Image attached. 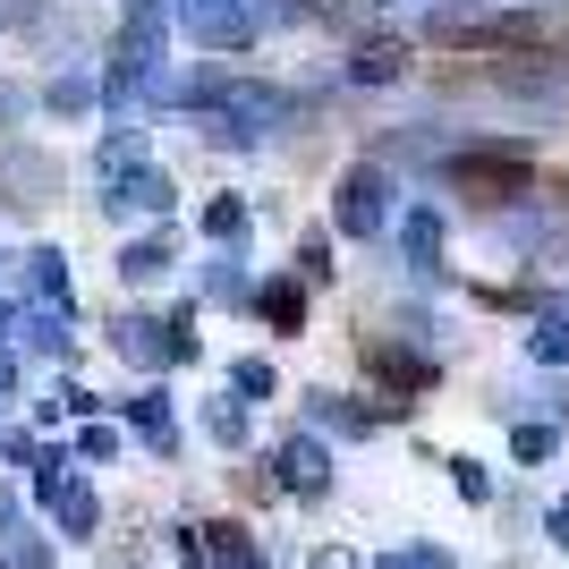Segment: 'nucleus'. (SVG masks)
<instances>
[{
    "mask_svg": "<svg viewBox=\"0 0 569 569\" xmlns=\"http://www.w3.org/2000/svg\"><path fill=\"white\" fill-rule=\"evenodd\" d=\"M442 188H451L459 204H476L485 221L519 213L527 196H536V153H527V144H501V137H476L442 162Z\"/></svg>",
    "mask_w": 569,
    "mask_h": 569,
    "instance_id": "nucleus-1",
    "label": "nucleus"
},
{
    "mask_svg": "<svg viewBox=\"0 0 569 569\" xmlns=\"http://www.w3.org/2000/svg\"><path fill=\"white\" fill-rule=\"evenodd\" d=\"M298 111L307 102L289 94V86L230 77V94H221V111H204V128H213V144H263V137H281V128H298Z\"/></svg>",
    "mask_w": 569,
    "mask_h": 569,
    "instance_id": "nucleus-2",
    "label": "nucleus"
},
{
    "mask_svg": "<svg viewBox=\"0 0 569 569\" xmlns=\"http://www.w3.org/2000/svg\"><path fill=\"white\" fill-rule=\"evenodd\" d=\"M332 221L349 238H382V230H400V170L391 162H349L340 170V188H332Z\"/></svg>",
    "mask_w": 569,
    "mask_h": 569,
    "instance_id": "nucleus-3",
    "label": "nucleus"
},
{
    "mask_svg": "<svg viewBox=\"0 0 569 569\" xmlns=\"http://www.w3.org/2000/svg\"><path fill=\"white\" fill-rule=\"evenodd\" d=\"M60 188H69L60 153H43V144H0V213H43Z\"/></svg>",
    "mask_w": 569,
    "mask_h": 569,
    "instance_id": "nucleus-4",
    "label": "nucleus"
},
{
    "mask_svg": "<svg viewBox=\"0 0 569 569\" xmlns=\"http://www.w3.org/2000/svg\"><path fill=\"white\" fill-rule=\"evenodd\" d=\"M366 375L391 391V408H417V400L433 391V375H442V366H433V349H408V340L375 332V340H366Z\"/></svg>",
    "mask_w": 569,
    "mask_h": 569,
    "instance_id": "nucleus-5",
    "label": "nucleus"
},
{
    "mask_svg": "<svg viewBox=\"0 0 569 569\" xmlns=\"http://www.w3.org/2000/svg\"><path fill=\"white\" fill-rule=\"evenodd\" d=\"M170 204H179V188H170L162 170L144 162V170H128V179H111L102 188V221H162Z\"/></svg>",
    "mask_w": 569,
    "mask_h": 569,
    "instance_id": "nucleus-6",
    "label": "nucleus"
},
{
    "mask_svg": "<svg viewBox=\"0 0 569 569\" xmlns=\"http://www.w3.org/2000/svg\"><path fill=\"white\" fill-rule=\"evenodd\" d=\"M340 77H349V86H400V77H408V43H400V34H357Z\"/></svg>",
    "mask_w": 569,
    "mask_h": 569,
    "instance_id": "nucleus-7",
    "label": "nucleus"
},
{
    "mask_svg": "<svg viewBox=\"0 0 569 569\" xmlns=\"http://www.w3.org/2000/svg\"><path fill=\"white\" fill-rule=\"evenodd\" d=\"M188 34L213 51H247L256 43V26H247V9L238 0H188Z\"/></svg>",
    "mask_w": 569,
    "mask_h": 569,
    "instance_id": "nucleus-8",
    "label": "nucleus"
},
{
    "mask_svg": "<svg viewBox=\"0 0 569 569\" xmlns=\"http://www.w3.org/2000/svg\"><path fill=\"white\" fill-rule=\"evenodd\" d=\"M400 256L417 281H442V213L433 204H408L400 213Z\"/></svg>",
    "mask_w": 569,
    "mask_h": 569,
    "instance_id": "nucleus-9",
    "label": "nucleus"
},
{
    "mask_svg": "<svg viewBox=\"0 0 569 569\" xmlns=\"http://www.w3.org/2000/svg\"><path fill=\"white\" fill-rule=\"evenodd\" d=\"M272 468H281L289 493H323V485H332V451H323L315 433H289L281 451H272Z\"/></svg>",
    "mask_w": 569,
    "mask_h": 569,
    "instance_id": "nucleus-10",
    "label": "nucleus"
},
{
    "mask_svg": "<svg viewBox=\"0 0 569 569\" xmlns=\"http://www.w3.org/2000/svg\"><path fill=\"white\" fill-rule=\"evenodd\" d=\"M111 349L128 366H170V323L162 315H111Z\"/></svg>",
    "mask_w": 569,
    "mask_h": 569,
    "instance_id": "nucleus-11",
    "label": "nucleus"
},
{
    "mask_svg": "<svg viewBox=\"0 0 569 569\" xmlns=\"http://www.w3.org/2000/svg\"><path fill=\"white\" fill-rule=\"evenodd\" d=\"M493 238L510 247V256H561V221L527 213V204H519V213H493Z\"/></svg>",
    "mask_w": 569,
    "mask_h": 569,
    "instance_id": "nucleus-12",
    "label": "nucleus"
},
{
    "mask_svg": "<svg viewBox=\"0 0 569 569\" xmlns=\"http://www.w3.org/2000/svg\"><path fill=\"white\" fill-rule=\"evenodd\" d=\"M307 417H315V426H332V433H375L382 417H408V408H391V400L357 408V400H340V391H307Z\"/></svg>",
    "mask_w": 569,
    "mask_h": 569,
    "instance_id": "nucleus-13",
    "label": "nucleus"
},
{
    "mask_svg": "<svg viewBox=\"0 0 569 569\" xmlns=\"http://www.w3.org/2000/svg\"><path fill=\"white\" fill-rule=\"evenodd\" d=\"M256 315L272 323V332H307V281H298V272H289V281H263Z\"/></svg>",
    "mask_w": 569,
    "mask_h": 569,
    "instance_id": "nucleus-14",
    "label": "nucleus"
},
{
    "mask_svg": "<svg viewBox=\"0 0 569 569\" xmlns=\"http://www.w3.org/2000/svg\"><path fill=\"white\" fill-rule=\"evenodd\" d=\"M26 289H34V298H43V307H69V256H60V247H26Z\"/></svg>",
    "mask_w": 569,
    "mask_h": 569,
    "instance_id": "nucleus-15",
    "label": "nucleus"
},
{
    "mask_svg": "<svg viewBox=\"0 0 569 569\" xmlns=\"http://www.w3.org/2000/svg\"><path fill=\"white\" fill-rule=\"evenodd\" d=\"M170 263H179V238H128V247H119V272H128V281H162Z\"/></svg>",
    "mask_w": 569,
    "mask_h": 569,
    "instance_id": "nucleus-16",
    "label": "nucleus"
},
{
    "mask_svg": "<svg viewBox=\"0 0 569 569\" xmlns=\"http://www.w3.org/2000/svg\"><path fill=\"white\" fill-rule=\"evenodd\" d=\"M94 170H102V188L128 179V170H144V128H111V137L94 144Z\"/></svg>",
    "mask_w": 569,
    "mask_h": 569,
    "instance_id": "nucleus-17",
    "label": "nucleus"
},
{
    "mask_svg": "<svg viewBox=\"0 0 569 569\" xmlns=\"http://www.w3.org/2000/svg\"><path fill=\"white\" fill-rule=\"evenodd\" d=\"M527 357H536V366H569V315L561 307H545L527 323Z\"/></svg>",
    "mask_w": 569,
    "mask_h": 569,
    "instance_id": "nucleus-18",
    "label": "nucleus"
},
{
    "mask_svg": "<svg viewBox=\"0 0 569 569\" xmlns=\"http://www.w3.org/2000/svg\"><path fill=\"white\" fill-rule=\"evenodd\" d=\"M128 417H137V433L153 442V451H179V426H170V400H162V391H137Z\"/></svg>",
    "mask_w": 569,
    "mask_h": 569,
    "instance_id": "nucleus-19",
    "label": "nucleus"
},
{
    "mask_svg": "<svg viewBox=\"0 0 569 569\" xmlns=\"http://www.w3.org/2000/svg\"><path fill=\"white\" fill-rule=\"evenodd\" d=\"M43 111H60V119L94 111V77H86V69H60V77L43 86Z\"/></svg>",
    "mask_w": 569,
    "mask_h": 569,
    "instance_id": "nucleus-20",
    "label": "nucleus"
},
{
    "mask_svg": "<svg viewBox=\"0 0 569 569\" xmlns=\"http://www.w3.org/2000/svg\"><path fill=\"white\" fill-rule=\"evenodd\" d=\"M18 340H26V349H43V357H60V349H69V307L18 315Z\"/></svg>",
    "mask_w": 569,
    "mask_h": 569,
    "instance_id": "nucleus-21",
    "label": "nucleus"
},
{
    "mask_svg": "<svg viewBox=\"0 0 569 569\" xmlns=\"http://www.w3.org/2000/svg\"><path fill=\"white\" fill-rule=\"evenodd\" d=\"M289 272H298L307 289H323V281L340 272V263H332V238H323V230H307V238H298V263H289Z\"/></svg>",
    "mask_w": 569,
    "mask_h": 569,
    "instance_id": "nucleus-22",
    "label": "nucleus"
},
{
    "mask_svg": "<svg viewBox=\"0 0 569 569\" xmlns=\"http://www.w3.org/2000/svg\"><path fill=\"white\" fill-rule=\"evenodd\" d=\"M272 391H281V375H272L263 357H238V366H230V400L256 408V400H272Z\"/></svg>",
    "mask_w": 569,
    "mask_h": 569,
    "instance_id": "nucleus-23",
    "label": "nucleus"
},
{
    "mask_svg": "<svg viewBox=\"0 0 569 569\" xmlns=\"http://www.w3.org/2000/svg\"><path fill=\"white\" fill-rule=\"evenodd\" d=\"M204 289H213L221 307H256V289H247V272H238V256H221L213 272H204Z\"/></svg>",
    "mask_w": 569,
    "mask_h": 569,
    "instance_id": "nucleus-24",
    "label": "nucleus"
},
{
    "mask_svg": "<svg viewBox=\"0 0 569 569\" xmlns=\"http://www.w3.org/2000/svg\"><path fill=\"white\" fill-rule=\"evenodd\" d=\"M204 238H221V247L247 238V204H238V196H213V204H204Z\"/></svg>",
    "mask_w": 569,
    "mask_h": 569,
    "instance_id": "nucleus-25",
    "label": "nucleus"
},
{
    "mask_svg": "<svg viewBox=\"0 0 569 569\" xmlns=\"http://www.w3.org/2000/svg\"><path fill=\"white\" fill-rule=\"evenodd\" d=\"M204 433L238 451V442H247V400H213V408H204Z\"/></svg>",
    "mask_w": 569,
    "mask_h": 569,
    "instance_id": "nucleus-26",
    "label": "nucleus"
},
{
    "mask_svg": "<svg viewBox=\"0 0 569 569\" xmlns=\"http://www.w3.org/2000/svg\"><path fill=\"white\" fill-rule=\"evenodd\" d=\"M51 510H60V527H69V536H86V527H94V493H86V485H60V493H51Z\"/></svg>",
    "mask_w": 569,
    "mask_h": 569,
    "instance_id": "nucleus-27",
    "label": "nucleus"
},
{
    "mask_svg": "<svg viewBox=\"0 0 569 569\" xmlns=\"http://www.w3.org/2000/svg\"><path fill=\"white\" fill-rule=\"evenodd\" d=\"M510 451H519L527 468H536V459H552V451H561V426H510Z\"/></svg>",
    "mask_w": 569,
    "mask_h": 569,
    "instance_id": "nucleus-28",
    "label": "nucleus"
},
{
    "mask_svg": "<svg viewBox=\"0 0 569 569\" xmlns=\"http://www.w3.org/2000/svg\"><path fill=\"white\" fill-rule=\"evenodd\" d=\"M247 9V26H289V18H307V0H238Z\"/></svg>",
    "mask_w": 569,
    "mask_h": 569,
    "instance_id": "nucleus-29",
    "label": "nucleus"
},
{
    "mask_svg": "<svg viewBox=\"0 0 569 569\" xmlns=\"http://www.w3.org/2000/svg\"><path fill=\"white\" fill-rule=\"evenodd\" d=\"M111 451H119L111 426H86V433H77V459H111Z\"/></svg>",
    "mask_w": 569,
    "mask_h": 569,
    "instance_id": "nucleus-30",
    "label": "nucleus"
},
{
    "mask_svg": "<svg viewBox=\"0 0 569 569\" xmlns=\"http://www.w3.org/2000/svg\"><path fill=\"white\" fill-rule=\"evenodd\" d=\"M451 485H459V493H468V501H485V493H493V485H485V468H476V459H451Z\"/></svg>",
    "mask_w": 569,
    "mask_h": 569,
    "instance_id": "nucleus-31",
    "label": "nucleus"
},
{
    "mask_svg": "<svg viewBox=\"0 0 569 569\" xmlns=\"http://www.w3.org/2000/svg\"><path fill=\"white\" fill-rule=\"evenodd\" d=\"M26 119V86H9V77H0V128H18Z\"/></svg>",
    "mask_w": 569,
    "mask_h": 569,
    "instance_id": "nucleus-32",
    "label": "nucleus"
},
{
    "mask_svg": "<svg viewBox=\"0 0 569 569\" xmlns=\"http://www.w3.org/2000/svg\"><path fill=\"white\" fill-rule=\"evenodd\" d=\"M0 569H43V545H9V552H0Z\"/></svg>",
    "mask_w": 569,
    "mask_h": 569,
    "instance_id": "nucleus-33",
    "label": "nucleus"
},
{
    "mask_svg": "<svg viewBox=\"0 0 569 569\" xmlns=\"http://www.w3.org/2000/svg\"><path fill=\"white\" fill-rule=\"evenodd\" d=\"M545 527H552V545L569 552V501H552V510H545Z\"/></svg>",
    "mask_w": 569,
    "mask_h": 569,
    "instance_id": "nucleus-34",
    "label": "nucleus"
},
{
    "mask_svg": "<svg viewBox=\"0 0 569 569\" xmlns=\"http://www.w3.org/2000/svg\"><path fill=\"white\" fill-rule=\"evenodd\" d=\"M382 569H451L442 552H400V561H382Z\"/></svg>",
    "mask_w": 569,
    "mask_h": 569,
    "instance_id": "nucleus-35",
    "label": "nucleus"
},
{
    "mask_svg": "<svg viewBox=\"0 0 569 569\" xmlns=\"http://www.w3.org/2000/svg\"><path fill=\"white\" fill-rule=\"evenodd\" d=\"M357 0H307V18H349Z\"/></svg>",
    "mask_w": 569,
    "mask_h": 569,
    "instance_id": "nucleus-36",
    "label": "nucleus"
},
{
    "mask_svg": "<svg viewBox=\"0 0 569 569\" xmlns=\"http://www.w3.org/2000/svg\"><path fill=\"white\" fill-rule=\"evenodd\" d=\"M9 382H18V357H9V349H0V391H9Z\"/></svg>",
    "mask_w": 569,
    "mask_h": 569,
    "instance_id": "nucleus-37",
    "label": "nucleus"
},
{
    "mask_svg": "<svg viewBox=\"0 0 569 569\" xmlns=\"http://www.w3.org/2000/svg\"><path fill=\"white\" fill-rule=\"evenodd\" d=\"M315 569H357V561H349V552H323V561H315Z\"/></svg>",
    "mask_w": 569,
    "mask_h": 569,
    "instance_id": "nucleus-38",
    "label": "nucleus"
},
{
    "mask_svg": "<svg viewBox=\"0 0 569 569\" xmlns=\"http://www.w3.org/2000/svg\"><path fill=\"white\" fill-rule=\"evenodd\" d=\"M375 9H433V0H375Z\"/></svg>",
    "mask_w": 569,
    "mask_h": 569,
    "instance_id": "nucleus-39",
    "label": "nucleus"
},
{
    "mask_svg": "<svg viewBox=\"0 0 569 569\" xmlns=\"http://www.w3.org/2000/svg\"><path fill=\"white\" fill-rule=\"evenodd\" d=\"M9 323H18V307H9V298H0V332H9Z\"/></svg>",
    "mask_w": 569,
    "mask_h": 569,
    "instance_id": "nucleus-40",
    "label": "nucleus"
},
{
    "mask_svg": "<svg viewBox=\"0 0 569 569\" xmlns=\"http://www.w3.org/2000/svg\"><path fill=\"white\" fill-rule=\"evenodd\" d=\"M0 527H9V493H0Z\"/></svg>",
    "mask_w": 569,
    "mask_h": 569,
    "instance_id": "nucleus-41",
    "label": "nucleus"
}]
</instances>
